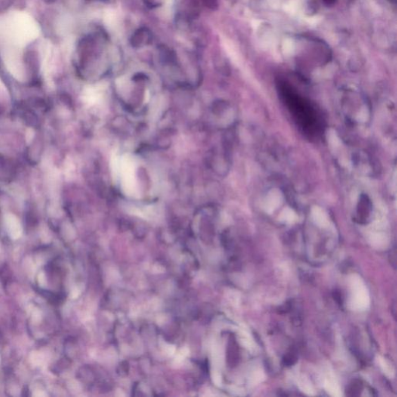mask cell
Instances as JSON below:
<instances>
[{"instance_id": "7a4b0ae2", "label": "cell", "mask_w": 397, "mask_h": 397, "mask_svg": "<svg viewBox=\"0 0 397 397\" xmlns=\"http://www.w3.org/2000/svg\"><path fill=\"white\" fill-rule=\"evenodd\" d=\"M40 27L31 15L14 11L0 18V43L23 49L40 35Z\"/></svg>"}, {"instance_id": "9c48e42d", "label": "cell", "mask_w": 397, "mask_h": 397, "mask_svg": "<svg viewBox=\"0 0 397 397\" xmlns=\"http://www.w3.org/2000/svg\"><path fill=\"white\" fill-rule=\"evenodd\" d=\"M174 2L175 0H165V6H164V13L165 15L170 14Z\"/></svg>"}, {"instance_id": "8fae6325", "label": "cell", "mask_w": 397, "mask_h": 397, "mask_svg": "<svg viewBox=\"0 0 397 397\" xmlns=\"http://www.w3.org/2000/svg\"><path fill=\"white\" fill-rule=\"evenodd\" d=\"M291 306L289 303H285L280 308V313H287L290 310Z\"/></svg>"}, {"instance_id": "4fadbf2b", "label": "cell", "mask_w": 397, "mask_h": 397, "mask_svg": "<svg viewBox=\"0 0 397 397\" xmlns=\"http://www.w3.org/2000/svg\"><path fill=\"white\" fill-rule=\"evenodd\" d=\"M325 1H327V2H330L331 1H334V0H325Z\"/></svg>"}, {"instance_id": "7c38bea8", "label": "cell", "mask_w": 397, "mask_h": 397, "mask_svg": "<svg viewBox=\"0 0 397 397\" xmlns=\"http://www.w3.org/2000/svg\"><path fill=\"white\" fill-rule=\"evenodd\" d=\"M5 90H6L5 85H3V83H2V81H1V79H0V94H2V93H3L4 92H5Z\"/></svg>"}, {"instance_id": "ba28073f", "label": "cell", "mask_w": 397, "mask_h": 397, "mask_svg": "<svg viewBox=\"0 0 397 397\" xmlns=\"http://www.w3.org/2000/svg\"><path fill=\"white\" fill-rule=\"evenodd\" d=\"M297 361V357L293 353H288L287 356H284L283 359V363L285 366H292Z\"/></svg>"}, {"instance_id": "5b68a950", "label": "cell", "mask_w": 397, "mask_h": 397, "mask_svg": "<svg viewBox=\"0 0 397 397\" xmlns=\"http://www.w3.org/2000/svg\"><path fill=\"white\" fill-rule=\"evenodd\" d=\"M104 85H97L89 86L84 90L83 99L86 104L94 105L97 102L101 100L102 95L104 92Z\"/></svg>"}, {"instance_id": "6da1fadb", "label": "cell", "mask_w": 397, "mask_h": 397, "mask_svg": "<svg viewBox=\"0 0 397 397\" xmlns=\"http://www.w3.org/2000/svg\"><path fill=\"white\" fill-rule=\"evenodd\" d=\"M278 85L280 99L299 130L310 138L321 137L325 121L316 106L287 82H280Z\"/></svg>"}, {"instance_id": "8992f818", "label": "cell", "mask_w": 397, "mask_h": 397, "mask_svg": "<svg viewBox=\"0 0 397 397\" xmlns=\"http://www.w3.org/2000/svg\"><path fill=\"white\" fill-rule=\"evenodd\" d=\"M104 23L109 29H114L117 25V17L113 10L108 9L104 16Z\"/></svg>"}, {"instance_id": "277c9868", "label": "cell", "mask_w": 397, "mask_h": 397, "mask_svg": "<svg viewBox=\"0 0 397 397\" xmlns=\"http://www.w3.org/2000/svg\"><path fill=\"white\" fill-rule=\"evenodd\" d=\"M1 54L9 72L16 79L24 82L26 79V69L23 61L22 49L10 46H4Z\"/></svg>"}, {"instance_id": "52a82bcc", "label": "cell", "mask_w": 397, "mask_h": 397, "mask_svg": "<svg viewBox=\"0 0 397 397\" xmlns=\"http://www.w3.org/2000/svg\"><path fill=\"white\" fill-rule=\"evenodd\" d=\"M362 389L363 386L361 381L356 379L348 386V390H347V395L349 397H359L361 394Z\"/></svg>"}, {"instance_id": "3957f363", "label": "cell", "mask_w": 397, "mask_h": 397, "mask_svg": "<svg viewBox=\"0 0 397 397\" xmlns=\"http://www.w3.org/2000/svg\"><path fill=\"white\" fill-rule=\"evenodd\" d=\"M112 166L114 177L120 181L122 190L129 196H138L136 164L134 158L129 154L115 156Z\"/></svg>"}, {"instance_id": "30bf717a", "label": "cell", "mask_w": 397, "mask_h": 397, "mask_svg": "<svg viewBox=\"0 0 397 397\" xmlns=\"http://www.w3.org/2000/svg\"><path fill=\"white\" fill-rule=\"evenodd\" d=\"M333 297H334V300H335L338 304H343L342 294L341 293L340 291L334 290V292H333Z\"/></svg>"}]
</instances>
